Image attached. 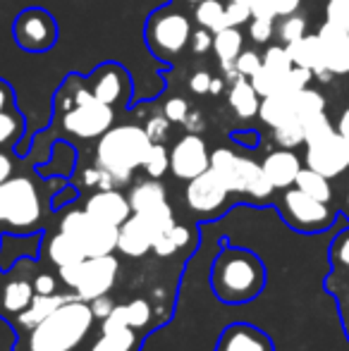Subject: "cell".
Wrapping results in <instances>:
<instances>
[{
	"label": "cell",
	"mask_w": 349,
	"mask_h": 351,
	"mask_svg": "<svg viewBox=\"0 0 349 351\" xmlns=\"http://www.w3.org/2000/svg\"><path fill=\"white\" fill-rule=\"evenodd\" d=\"M210 287L223 304H249L265 287V268L256 254L223 246L210 268Z\"/></svg>",
	"instance_id": "cell-1"
},
{
	"label": "cell",
	"mask_w": 349,
	"mask_h": 351,
	"mask_svg": "<svg viewBox=\"0 0 349 351\" xmlns=\"http://www.w3.org/2000/svg\"><path fill=\"white\" fill-rule=\"evenodd\" d=\"M93 308L84 299H72L29 330V351H72L77 349L93 325Z\"/></svg>",
	"instance_id": "cell-2"
},
{
	"label": "cell",
	"mask_w": 349,
	"mask_h": 351,
	"mask_svg": "<svg viewBox=\"0 0 349 351\" xmlns=\"http://www.w3.org/2000/svg\"><path fill=\"white\" fill-rule=\"evenodd\" d=\"M149 134L139 125H120L110 127L106 134L98 139L96 146V165L110 172L115 184L130 182V175L141 167L146 153L151 148Z\"/></svg>",
	"instance_id": "cell-3"
},
{
	"label": "cell",
	"mask_w": 349,
	"mask_h": 351,
	"mask_svg": "<svg viewBox=\"0 0 349 351\" xmlns=\"http://www.w3.org/2000/svg\"><path fill=\"white\" fill-rule=\"evenodd\" d=\"M210 170L225 182L230 194H249L252 199L263 201L275 191L256 160L237 156L230 148H215L210 153Z\"/></svg>",
	"instance_id": "cell-4"
},
{
	"label": "cell",
	"mask_w": 349,
	"mask_h": 351,
	"mask_svg": "<svg viewBox=\"0 0 349 351\" xmlns=\"http://www.w3.org/2000/svg\"><path fill=\"white\" fill-rule=\"evenodd\" d=\"M115 120V108L98 101L91 88L84 86L77 77L75 84V108L62 115V127L67 134L77 139H101Z\"/></svg>",
	"instance_id": "cell-5"
},
{
	"label": "cell",
	"mask_w": 349,
	"mask_h": 351,
	"mask_svg": "<svg viewBox=\"0 0 349 351\" xmlns=\"http://www.w3.org/2000/svg\"><path fill=\"white\" fill-rule=\"evenodd\" d=\"M117 273H120V263L112 258V254H108L65 265V268H60V280L70 289H75V294L80 299L93 301L98 296H106L112 289Z\"/></svg>",
	"instance_id": "cell-6"
},
{
	"label": "cell",
	"mask_w": 349,
	"mask_h": 351,
	"mask_svg": "<svg viewBox=\"0 0 349 351\" xmlns=\"http://www.w3.org/2000/svg\"><path fill=\"white\" fill-rule=\"evenodd\" d=\"M41 220V196L29 177H10L0 184V222L32 230Z\"/></svg>",
	"instance_id": "cell-7"
},
{
	"label": "cell",
	"mask_w": 349,
	"mask_h": 351,
	"mask_svg": "<svg viewBox=\"0 0 349 351\" xmlns=\"http://www.w3.org/2000/svg\"><path fill=\"white\" fill-rule=\"evenodd\" d=\"M280 213H282L285 222L292 230L304 232V234H316V232H326L335 222V210L323 201L313 199V196L304 194L297 186L285 189L282 199H280Z\"/></svg>",
	"instance_id": "cell-8"
},
{
	"label": "cell",
	"mask_w": 349,
	"mask_h": 351,
	"mask_svg": "<svg viewBox=\"0 0 349 351\" xmlns=\"http://www.w3.org/2000/svg\"><path fill=\"white\" fill-rule=\"evenodd\" d=\"M189 38H191L189 19L182 12H177V10L163 8L149 17V24H146V43L154 51V56H158L160 60L175 58L189 43Z\"/></svg>",
	"instance_id": "cell-9"
},
{
	"label": "cell",
	"mask_w": 349,
	"mask_h": 351,
	"mask_svg": "<svg viewBox=\"0 0 349 351\" xmlns=\"http://www.w3.org/2000/svg\"><path fill=\"white\" fill-rule=\"evenodd\" d=\"M60 232L75 237L84 249L86 258L93 256H108L117 249V227L106 225L88 215L86 210H70L60 222Z\"/></svg>",
	"instance_id": "cell-10"
},
{
	"label": "cell",
	"mask_w": 349,
	"mask_h": 351,
	"mask_svg": "<svg viewBox=\"0 0 349 351\" xmlns=\"http://www.w3.org/2000/svg\"><path fill=\"white\" fill-rule=\"evenodd\" d=\"M12 36L19 48L29 53H43L56 46L58 24L51 12L41 8H27L12 24Z\"/></svg>",
	"instance_id": "cell-11"
},
{
	"label": "cell",
	"mask_w": 349,
	"mask_h": 351,
	"mask_svg": "<svg viewBox=\"0 0 349 351\" xmlns=\"http://www.w3.org/2000/svg\"><path fill=\"white\" fill-rule=\"evenodd\" d=\"M306 167L326 175L328 180L349 170V139L340 132H330L323 139L306 143Z\"/></svg>",
	"instance_id": "cell-12"
},
{
	"label": "cell",
	"mask_w": 349,
	"mask_h": 351,
	"mask_svg": "<svg viewBox=\"0 0 349 351\" xmlns=\"http://www.w3.org/2000/svg\"><path fill=\"white\" fill-rule=\"evenodd\" d=\"M230 189L225 186V182L215 175V170H206L201 175H196L194 180L186 182L184 199L189 204L191 210L201 213V215H213L225 206Z\"/></svg>",
	"instance_id": "cell-13"
},
{
	"label": "cell",
	"mask_w": 349,
	"mask_h": 351,
	"mask_svg": "<svg viewBox=\"0 0 349 351\" xmlns=\"http://www.w3.org/2000/svg\"><path fill=\"white\" fill-rule=\"evenodd\" d=\"M210 167L208 146L199 134H186L170 151V170L177 180H194L196 175Z\"/></svg>",
	"instance_id": "cell-14"
},
{
	"label": "cell",
	"mask_w": 349,
	"mask_h": 351,
	"mask_svg": "<svg viewBox=\"0 0 349 351\" xmlns=\"http://www.w3.org/2000/svg\"><path fill=\"white\" fill-rule=\"evenodd\" d=\"M88 88L98 101L117 108L125 106L132 96V82L130 74L122 70L120 65H103L88 79Z\"/></svg>",
	"instance_id": "cell-15"
},
{
	"label": "cell",
	"mask_w": 349,
	"mask_h": 351,
	"mask_svg": "<svg viewBox=\"0 0 349 351\" xmlns=\"http://www.w3.org/2000/svg\"><path fill=\"white\" fill-rule=\"evenodd\" d=\"M156 239H158V232L154 230L149 220L139 213H132L120 227H117V249L125 256L132 258H139L146 251L154 249Z\"/></svg>",
	"instance_id": "cell-16"
},
{
	"label": "cell",
	"mask_w": 349,
	"mask_h": 351,
	"mask_svg": "<svg viewBox=\"0 0 349 351\" xmlns=\"http://www.w3.org/2000/svg\"><path fill=\"white\" fill-rule=\"evenodd\" d=\"M84 210L96 217V220L112 227H120L132 215L130 199L125 194H120L117 189H98L96 194H91L86 199Z\"/></svg>",
	"instance_id": "cell-17"
},
{
	"label": "cell",
	"mask_w": 349,
	"mask_h": 351,
	"mask_svg": "<svg viewBox=\"0 0 349 351\" xmlns=\"http://www.w3.org/2000/svg\"><path fill=\"white\" fill-rule=\"evenodd\" d=\"M287 53L297 67L311 70L313 77H318L321 82H330L333 72L326 67V58H323V46L318 34H304L302 38L287 43Z\"/></svg>",
	"instance_id": "cell-18"
},
{
	"label": "cell",
	"mask_w": 349,
	"mask_h": 351,
	"mask_svg": "<svg viewBox=\"0 0 349 351\" xmlns=\"http://www.w3.org/2000/svg\"><path fill=\"white\" fill-rule=\"evenodd\" d=\"M326 67L333 74H349V34L335 24L326 22L318 29Z\"/></svg>",
	"instance_id": "cell-19"
},
{
	"label": "cell",
	"mask_w": 349,
	"mask_h": 351,
	"mask_svg": "<svg viewBox=\"0 0 349 351\" xmlns=\"http://www.w3.org/2000/svg\"><path fill=\"white\" fill-rule=\"evenodd\" d=\"M215 351H275V349L263 330L247 323H237V325H230L228 330H223Z\"/></svg>",
	"instance_id": "cell-20"
},
{
	"label": "cell",
	"mask_w": 349,
	"mask_h": 351,
	"mask_svg": "<svg viewBox=\"0 0 349 351\" xmlns=\"http://www.w3.org/2000/svg\"><path fill=\"white\" fill-rule=\"evenodd\" d=\"M261 167L275 189H289V186H294V180L302 170V160L294 156L292 148H278V151L265 156Z\"/></svg>",
	"instance_id": "cell-21"
},
{
	"label": "cell",
	"mask_w": 349,
	"mask_h": 351,
	"mask_svg": "<svg viewBox=\"0 0 349 351\" xmlns=\"http://www.w3.org/2000/svg\"><path fill=\"white\" fill-rule=\"evenodd\" d=\"M151 318V306L144 299H134L130 304L112 306L110 313L103 318V332L106 330H125V328H144Z\"/></svg>",
	"instance_id": "cell-22"
},
{
	"label": "cell",
	"mask_w": 349,
	"mask_h": 351,
	"mask_svg": "<svg viewBox=\"0 0 349 351\" xmlns=\"http://www.w3.org/2000/svg\"><path fill=\"white\" fill-rule=\"evenodd\" d=\"M72 299H77V294L75 296L72 294H36L32 299V304L17 315L19 325H22L24 330H34L43 318H48L53 311L60 308L62 304H67V301H72Z\"/></svg>",
	"instance_id": "cell-23"
},
{
	"label": "cell",
	"mask_w": 349,
	"mask_h": 351,
	"mask_svg": "<svg viewBox=\"0 0 349 351\" xmlns=\"http://www.w3.org/2000/svg\"><path fill=\"white\" fill-rule=\"evenodd\" d=\"M228 101H230V108H232V110L237 112V117H242V120L256 117L258 108H261V96H258L254 84L249 82L247 77H239L237 82L230 84Z\"/></svg>",
	"instance_id": "cell-24"
},
{
	"label": "cell",
	"mask_w": 349,
	"mask_h": 351,
	"mask_svg": "<svg viewBox=\"0 0 349 351\" xmlns=\"http://www.w3.org/2000/svg\"><path fill=\"white\" fill-rule=\"evenodd\" d=\"M258 117L268 127H280L285 122L297 120V112H294V101L292 93H275V96L261 98V108H258Z\"/></svg>",
	"instance_id": "cell-25"
},
{
	"label": "cell",
	"mask_w": 349,
	"mask_h": 351,
	"mask_svg": "<svg viewBox=\"0 0 349 351\" xmlns=\"http://www.w3.org/2000/svg\"><path fill=\"white\" fill-rule=\"evenodd\" d=\"M86 254L84 249L80 246V241L75 237L65 234V232H58L51 241H48V261L53 265H58V270L65 268V265H72V263H80L84 261Z\"/></svg>",
	"instance_id": "cell-26"
},
{
	"label": "cell",
	"mask_w": 349,
	"mask_h": 351,
	"mask_svg": "<svg viewBox=\"0 0 349 351\" xmlns=\"http://www.w3.org/2000/svg\"><path fill=\"white\" fill-rule=\"evenodd\" d=\"M34 299V285L27 280H14V282H8L0 291V311L3 313H22Z\"/></svg>",
	"instance_id": "cell-27"
},
{
	"label": "cell",
	"mask_w": 349,
	"mask_h": 351,
	"mask_svg": "<svg viewBox=\"0 0 349 351\" xmlns=\"http://www.w3.org/2000/svg\"><path fill=\"white\" fill-rule=\"evenodd\" d=\"M168 204L165 199V189L160 182H156L151 177L149 182H141L132 189L130 194V206H132V213H146V210H154L158 206Z\"/></svg>",
	"instance_id": "cell-28"
},
{
	"label": "cell",
	"mask_w": 349,
	"mask_h": 351,
	"mask_svg": "<svg viewBox=\"0 0 349 351\" xmlns=\"http://www.w3.org/2000/svg\"><path fill=\"white\" fill-rule=\"evenodd\" d=\"M244 51V36L239 27H225L213 34V53L220 62H234Z\"/></svg>",
	"instance_id": "cell-29"
},
{
	"label": "cell",
	"mask_w": 349,
	"mask_h": 351,
	"mask_svg": "<svg viewBox=\"0 0 349 351\" xmlns=\"http://www.w3.org/2000/svg\"><path fill=\"white\" fill-rule=\"evenodd\" d=\"M294 186L302 189L304 194L323 201V204H330V199H333V189H330L328 177L316 170H311V167H302V170H299L297 180H294Z\"/></svg>",
	"instance_id": "cell-30"
},
{
	"label": "cell",
	"mask_w": 349,
	"mask_h": 351,
	"mask_svg": "<svg viewBox=\"0 0 349 351\" xmlns=\"http://www.w3.org/2000/svg\"><path fill=\"white\" fill-rule=\"evenodd\" d=\"M88 351H139V337L132 328L106 330Z\"/></svg>",
	"instance_id": "cell-31"
},
{
	"label": "cell",
	"mask_w": 349,
	"mask_h": 351,
	"mask_svg": "<svg viewBox=\"0 0 349 351\" xmlns=\"http://www.w3.org/2000/svg\"><path fill=\"white\" fill-rule=\"evenodd\" d=\"M194 17L199 22V27L208 29L210 34L228 27V22H225V5L220 0H201V3H196Z\"/></svg>",
	"instance_id": "cell-32"
},
{
	"label": "cell",
	"mask_w": 349,
	"mask_h": 351,
	"mask_svg": "<svg viewBox=\"0 0 349 351\" xmlns=\"http://www.w3.org/2000/svg\"><path fill=\"white\" fill-rule=\"evenodd\" d=\"M294 101V112H297V120H309V117L318 115V112H326V98L323 93L313 91V88H302V91L292 93Z\"/></svg>",
	"instance_id": "cell-33"
},
{
	"label": "cell",
	"mask_w": 349,
	"mask_h": 351,
	"mask_svg": "<svg viewBox=\"0 0 349 351\" xmlns=\"http://www.w3.org/2000/svg\"><path fill=\"white\" fill-rule=\"evenodd\" d=\"M189 244V230L186 227H182V225H175L170 227V230H165L163 234L156 239V244H154V251L158 256H173L177 254L180 249H184V246Z\"/></svg>",
	"instance_id": "cell-34"
},
{
	"label": "cell",
	"mask_w": 349,
	"mask_h": 351,
	"mask_svg": "<svg viewBox=\"0 0 349 351\" xmlns=\"http://www.w3.org/2000/svg\"><path fill=\"white\" fill-rule=\"evenodd\" d=\"M249 82L254 84L258 96L265 98V96H275V93H282L285 74H278V72L268 70L265 65H261L254 77H249Z\"/></svg>",
	"instance_id": "cell-35"
},
{
	"label": "cell",
	"mask_w": 349,
	"mask_h": 351,
	"mask_svg": "<svg viewBox=\"0 0 349 351\" xmlns=\"http://www.w3.org/2000/svg\"><path fill=\"white\" fill-rule=\"evenodd\" d=\"M141 167H144V172L149 177H154V180H158V177H163L165 172H168L170 167V153L165 151L163 143H151L149 153H146L144 162H141Z\"/></svg>",
	"instance_id": "cell-36"
},
{
	"label": "cell",
	"mask_w": 349,
	"mask_h": 351,
	"mask_svg": "<svg viewBox=\"0 0 349 351\" xmlns=\"http://www.w3.org/2000/svg\"><path fill=\"white\" fill-rule=\"evenodd\" d=\"M24 132V117L14 110H0V146L17 141Z\"/></svg>",
	"instance_id": "cell-37"
},
{
	"label": "cell",
	"mask_w": 349,
	"mask_h": 351,
	"mask_svg": "<svg viewBox=\"0 0 349 351\" xmlns=\"http://www.w3.org/2000/svg\"><path fill=\"white\" fill-rule=\"evenodd\" d=\"M275 143L280 148H297L304 143V125L302 120H292V122H285V125L275 127L273 130Z\"/></svg>",
	"instance_id": "cell-38"
},
{
	"label": "cell",
	"mask_w": 349,
	"mask_h": 351,
	"mask_svg": "<svg viewBox=\"0 0 349 351\" xmlns=\"http://www.w3.org/2000/svg\"><path fill=\"white\" fill-rule=\"evenodd\" d=\"M302 125H304V143H313V141L323 139V136H328L330 132H335L333 130L330 117H328L326 112H318V115L309 117Z\"/></svg>",
	"instance_id": "cell-39"
},
{
	"label": "cell",
	"mask_w": 349,
	"mask_h": 351,
	"mask_svg": "<svg viewBox=\"0 0 349 351\" xmlns=\"http://www.w3.org/2000/svg\"><path fill=\"white\" fill-rule=\"evenodd\" d=\"M261 58H263V65L278 74H287L294 67L292 58L287 53V46H268Z\"/></svg>",
	"instance_id": "cell-40"
},
{
	"label": "cell",
	"mask_w": 349,
	"mask_h": 351,
	"mask_svg": "<svg viewBox=\"0 0 349 351\" xmlns=\"http://www.w3.org/2000/svg\"><path fill=\"white\" fill-rule=\"evenodd\" d=\"M225 22L228 27H242V24L252 22V10H249L247 0H230L225 5Z\"/></svg>",
	"instance_id": "cell-41"
},
{
	"label": "cell",
	"mask_w": 349,
	"mask_h": 351,
	"mask_svg": "<svg viewBox=\"0 0 349 351\" xmlns=\"http://www.w3.org/2000/svg\"><path fill=\"white\" fill-rule=\"evenodd\" d=\"M326 22L345 29L349 34V0H328L326 5Z\"/></svg>",
	"instance_id": "cell-42"
},
{
	"label": "cell",
	"mask_w": 349,
	"mask_h": 351,
	"mask_svg": "<svg viewBox=\"0 0 349 351\" xmlns=\"http://www.w3.org/2000/svg\"><path fill=\"white\" fill-rule=\"evenodd\" d=\"M280 38L285 41V46L292 41H297V38H302L304 34H306V19L304 17H297V14H287L285 17V22L280 24Z\"/></svg>",
	"instance_id": "cell-43"
},
{
	"label": "cell",
	"mask_w": 349,
	"mask_h": 351,
	"mask_svg": "<svg viewBox=\"0 0 349 351\" xmlns=\"http://www.w3.org/2000/svg\"><path fill=\"white\" fill-rule=\"evenodd\" d=\"M313 79V72L311 70H304V67H297L294 65L292 70L285 74V84H282V93H297L302 88H306Z\"/></svg>",
	"instance_id": "cell-44"
},
{
	"label": "cell",
	"mask_w": 349,
	"mask_h": 351,
	"mask_svg": "<svg viewBox=\"0 0 349 351\" xmlns=\"http://www.w3.org/2000/svg\"><path fill=\"white\" fill-rule=\"evenodd\" d=\"M170 125H173V122H170L165 115H154V117H149V122H146L144 130L154 143H163L165 139H168Z\"/></svg>",
	"instance_id": "cell-45"
},
{
	"label": "cell",
	"mask_w": 349,
	"mask_h": 351,
	"mask_svg": "<svg viewBox=\"0 0 349 351\" xmlns=\"http://www.w3.org/2000/svg\"><path fill=\"white\" fill-rule=\"evenodd\" d=\"M234 65H237V72L242 74V77H254V74L258 72V67L263 65V58L258 56L256 51H242L237 56V60H234Z\"/></svg>",
	"instance_id": "cell-46"
},
{
	"label": "cell",
	"mask_w": 349,
	"mask_h": 351,
	"mask_svg": "<svg viewBox=\"0 0 349 351\" xmlns=\"http://www.w3.org/2000/svg\"><path fill=\"white\" fill-rule=\"evenodd\" d=\"M189 103L184 101V98H180V96H173V98H168L165 101V106H163V115L168 117L170 122H184V117L189 115Z\"/></svg>",
	"instance_id": "cell-47"
},
{
	"label": "cell",
	"mask_w": 349,
	"mask_h": 351,
	"mask_svg": "<svg viewBox=\"0 0 349 351\" xmlns=\"http://www.w3.org/2000/svg\"><path fill=\"white\" fill-rule=\"evenodd\" d=\"M273 19H256L252 17V22H249V36H252V41L256 43H265L270 41V36H273Z\"/></svg>",
	"instance_id": "cell-48"
},
{
	"label": "cell",
	"mask_w": 349,
	"mask_h": 351,
	"mask_svg": "<svg viewBox=\"0 0 349 351\" xmlns=\"http://www.w3.org/2000/svg\"><path fill=\"white\" fill-rule=\"evenodd\" d=\"M330 258L335 261V265H340V268H345L349 273V232L335 239V244L330 249Z\"/></svg>",
	"instance_id": "cell-49"
},
{
	"label": "cell",
	"mask_w": 349,
	"mask_h": 351,
	"mask_svg": "<svg viewBox=\"0 0 349 351\" xmlns=\"http://www.w3.org/2000/svg\"><path fill=\"white\" fill-rule=\"evenodd\" d=\"M189 46L194 53H208L213 51V34L208 29L201 27L199 32H191V38H189Z\"/></svg>",
	"instance_id": "cell-50"
},
{
	"label": "cell",
	"mask_w": 349,
	"mask_h": 351,
	"mask_svg": "<svg viewBox=\"0 0 349 351\" xmlns=\"http://www.w3.org/2000/svg\"><path fill=\"white\" fill-rule=\"evenodd\" d=\"M249 3V10H252V17L256 19H275L278 12H275L273 3L270 0H247Z\"/></svg>",
	"instance_id": "cell-51"
},
{
	"label": "cell",
	"mask_w": 349,
	"mask_h": 351,
	"mask_svg": "<svg viewBox=\"0 0 349 351\" xmlns=\"http://www.w3.org/2000/svg\"><path fill=\"white\" fill-rule=\"evenodd\" d=\"M210 74L208 72H194L189 77V88L194 93H199V96H204V93L210 91Z\"/></svg>",
	"instance_id": "cell-52"
},
{
	"label": "cell",
	"mask_w": 349,
	"mask_h": 351,
	"mask_svg": "<svg viewBox=\"0 0 349 351\" xmlns=\"http://www.w3.org/2000/svg\"><path fill=\"white\" fill-rule=\"evenodd\" d=\"M270 3H273L278 17H287V14L297 12V8L302 5V0H270Z\"/></svg>",
	"instance_id": "cell-53"
},
{
	"label": "cell",
	"mask_w": 349,
	"mask_h": 351,
	"mask_svg": "<svg viewBox=\"0 0 349 351\" xmlns=\"http://www.w3.org/2000/svg\"><path fill=\"white\" fill-rule=\"evenodd\" d=\"M34 291L36 294H56V278L51 275H38L34 282Z\"/></svg>",
	"instance_id": "cell-54"
},
{
	"label": "cell",
	"mask_w": 349,
	"mask_h": 351,
	"mask_svg": "<svg viewBox=\"0 0 349 351\" xmlns=\"http://www.w3.org/2000/svg\"><path fill=\"white\" fill-rule=\"evenodd\" d=\"M182 125L189 130V134H199L201 130H204V117H201L199 110H189V115L184 117V122Z\"/></svg>",
	"instance_id": "cell-55"
},
{
	"label": "cell",
	"mask_w": 349,
	"mask_h": 351,
	"mask_svg": "<svg viewBox=\"0 0 349 351\" xmlns=\"http://www.w3.org/2000/svg\"><path fill=\"white\" fill-rule=\"evenodd\" d=\"M88 304H91L93 315H96V318H106V315L112 311V304H110V299H108V296H98V299L88 301Z\"/></svg>",
	"instance_id": "cell-56"
},
{
	"label": "cell",
	"mask_w": 349,
	"mask_h": 351,
	"mask_svg": "<svg viewBox=\"0 0 349 351\" xmlns=\"http://www.w3.org/2000/svg\"><path fill=\"white\" fill-rule=\"evenodd\" d=\"M10 177H12V160H10V156L0 153V184Z\"/></svg>",
	"instance_id": "cell-57"
},
{
	"label": "cell",
	"mask_w": 349,
	"mask_h": 351,
	"mask_svg": "<svg viewBox=\"0 0 349 351\" xmlns=\"http://www.w3.org/2000/svg\"><path fill=\"white\" fill-rule=\"evenodd\" d=\"M12 106V88L5 82H0V110H8Z\"/></svg>",
	"instance_id": "cell-58"
},
{
	"label": "cell",
	"mask_w": 349,
	"mask_h": 351,
	"mask_svg": "<svg viewBox=\"0 0 349 351\" xmlns=\"http://www.w3.org/2000/svg\"><path fill=\"white\" fill-rule=\"evenodd\" d=\"M337 132H340L342 136H347L349 139V106L342 110V115H340V120H337Z\"/></svg>",
	"instance_id": "cell-59"
},
{
	"label": "cell",
	"mask_w": 349,
	"mask_h": 351,
	"mask_svg": "<svg viewBox=\"0 0 349 351\" xmlns=\"http://www.w3.org/2000/svg\"><path fill=\"white\" fill-rule=\"evenodd\" d=\"M234 141H242V143H252V146H254V143H256L258 139H256V134H254V132H247V134H244V132H234Z\"/></svg>",
	"instance_id": "cell-60"
},
{
	"label": "cell",
	"mask_w": 349,
	"mask_h": 351,
	"mask_svg": "<svg viewBox=\"0 0 349 351\" xmlns=\"http://www.w3.org/2000/svg\"><path fill=\"white\" fill-rule=\"evenodd\" d=\"M225 88V79H218V77H213L210 79V91L208 93H213V96H218L220 91Z\"/></svg>",
	"instance_id": "cell-61"
},
{
	"label": "cell",
	"mask_w": 349,
	"mask_h": 351,
	"mask_svg": "<svg viewBox=\"0 0 349 351\" xmlns=\"http://www.w3.org/2000/svg\"><path fill=\"white\" fill-rule=\"evenodd\" d=\"M186 3H201V0H186Z\"/></svg>",
	"instance_id": "cell-62"
},
{
	"label": "cell",
	"mask_w": 349,
	"mask_h": 351,
	"mask_svg": "<svg viewBox=\"0 0 349 351\" xmlns=\"http://www.w3.org/2000/svg\"><path fill=\"white\" fill-rule=\"evenodd\" d=\"M347 306H349V291H347Z\"/></svg>",
	"instance_id": "cell-63"
},
{
	"label": "cell",
	"mask_w": 349,
	"mask_h": 351,
	"mask_svg": "<svg viewBox=\"0 0 349 351\" xmlns=\"http://www.w3.org/2000/svg\"><path fill=\"white\" fill-rule=\"evenodd\" d=\"M347 206H349V194H347Z\"/></svg>",
	"instance_id": "cell-64"
}]
</instances>
